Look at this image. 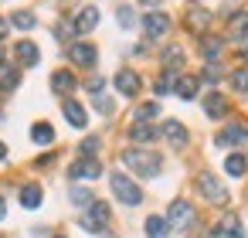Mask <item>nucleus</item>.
Here are the masks:
<instances>
[{
	"label": "nucleus",
	"mask_w": 248,
	"mask_h": 238,
	"mask_svg": "<svg viewBox=\"0 0 248 238\" xmlns=\"http://www.w3.org/2000/svg\"><path fill=\"white\" fill-rule=\"evenodd\" d=\"M123 163L133 170V174H140V177H156L160 174V157L156 153H150V150H123Z\"/></svg>",
	"instance_id": "nucleus-1"
},
{
	"label": "nucleus",
	"mask_w": 248,
	"mask_h": 238,
	"mask_svg": "<svg viewBox=\"0 0 248 238\" xmlns=\"http://www.w3.org/2000/svg\"><path fill=\"white\" fill-rule=\"evenodd\" d=\"M112 194H116L123 204H140V201H143V190H140L126 174H112Z\"/></svg>",
	"instance_id": "nucleus-2"
},
{
	"label": "nucleus",
	"mask_w": 248,
	"mask_h": 238,
	"mask_svg": "<svg viewBox=\"0 0 248 238\" xmlns=\"http://www.w3.org/2000/svg\"><path fill=\"white\" fill-rule=\"evenodd\" d=\"M197 187H201V194H204V201H211V204H224L228 201V190L221 187V180L214 177V174H197Z\"/></svg>",
	"instance_id": "nucleus-3"
},
{
	"label": "nucleus",
	"mask_w": 248,
	"mask_h": 238,
	"mask_svg": "<svg viewBox=\"0 0 248 238\" xmlns=\"http://www.w3.org/2000/svg\"><path fill=\"white\" fill-rule=\"evenodd\" d=\"M167 224L170 228H190L194 224V204L190 201H173L167 207Z\"/></svg>",
	"instance_id": "nucleus-4"
},
{
	"label": "nucleus",
	"mask_w": 248,
	"mask_h": 238,
	"mask_svg": "<svg viewBox=\"0 0 248 238\" xmlns=\"http://www.w3.org/2000/svg\"><path fill=\"white\" fill-rule=\"evenodd\" d=\"M78 224H82L85 231H102V228L109 224V204H106V201H92V204H89V214H85Z\"/></svg>",
	"instance_id": "nucleus-5"
},
{
	"label": "nucleus",
	"mask_w": 248,
	"mask_h": 238,
	"mask_svg": "<svg viewBox=\"0 0 248 238\" xmlns=\"http://www.w3.org/2000/svg\"><path fill=\"white\" fill-rule=\"evenodd\" d=\"M99 174H102V167H99L92 157H82L78 163L68 167V177H72V180H95Z\"/></svg>",
	"instance_id": "nucleus-6"
},
{
	"label": "nucleus",
	"mask_w": 248,
	"mask_h": 238,
	"mask_svg": "<svg viewBox=\"0 0 248 238\" xmlns=\"http://www.w3.org/2000/svg\"><path fill=\"white\" fill-rule=\"evenodd\" d=\"M241 143H248V126L241 123H231L217 133V146H241Z\"/></svg>",
	"instance_id": "nucleus-7"
},
{
	"label": "nucleus",
	"mask_w": 248,
	"mask_h": 238,
	"mask_svg": "<svg viewBox=\"0 0 248 238\" xmlns=\"http://www.w3.org/2000/svg\"><path fill=\"white\" fill-rule=\"evenodd\" d=\"M143 31H146L150 38H163V34L170 31V17H167V14H160V11H153V14H146V17H143Z\"/></svg>",
	"instance_id": "nucleus-8"
},
{
	"label": "nucleus",
	"mask_w": 248,
	"mask_h": 238,
	"mask_svg": "<svg viewBox=\"0 0 248 238\" xmlns=\"http://www.w3.org/2000/svg\"><path fill=\"white\" fill-rule=\"evenodd\" d=\"M214 238H245V228L234 214H224L217 224H214Z\"/></svg>",
	"instance_id": "nucleus-9"
},
{
	"label": "nucleus",
	"mask_w": 248,
	"mask_h": 238,
	"mask_svg": "<svg viewBox=\"0 0 248 238\" xmlns=\"http://www.w3.org/2000/svg\"><path fill=\"white\" fill-rule=\"evenodd\" d=\"M72 28H75L78 34H89V31H95V28H99V11H95V7H82Z\"/></svg>",
	"instance_id": "nucleus-10"
},
{
	"label": "nucleus",
	"mask_w": 248,
	"mask_h": 238,
	"mask_svg": "<svg viewBox=\"0 0 248 238\" xmlns=\"http://www.w3.org/2000/svg\"><path fill=\"white\" fill-rule=\"evenodd\" d=\"M17 82H21V72H17V65L0 58V89H4V92H11V89H17Z\"/></svg>",
	"instance_id": "nucleus-11"
},
{
	"label": "nucleus",
	"mask_w": 248,
	"mask_h": 238,
	"mask_svg": "<svg viewBox=\"0 0 248 238\" xmlns=\"http://www.w3.org/2000/svg\"><path fill=\"white\" fill-rule=\"evenodd\" d=\"M68 58H72L75 65H82V68H92V65H95V48H92V45H72V48H68Z\"/></svg>",
	"instance_id": "nucleus-12"
},
{
	"label": "nucleus",
	"mask_w": 248,
	"mask_h": 238,
	"mask_svg": "<svg viewBox=\"0 0 248 238\" xmlns=\"http://www.w3.org/2000/svg\"><path fill=\"white\" fill-rule=\"evenodd\" d=\"M140 85H143V82H140V75H136V72H129V68H123V72L116 75V89H119L123 95H136V92H140Z\"/></svg>",
	"instance_id": "nucleus-13"
},
{
	"label": "nucleus",
	"mask_w": 248,
	"mask_h": 238,
	"mask_svg": "<svg viewBox=\"0 0 248 238\" xmlns=\"http://www.w3.org/2000/svg\"><path fill=\"white\" fill-rule=\"evenodd\" d=\"M221 51H224V41H221V38H214V34H204V38H201V55H204L211 65L221 58Z\"/></svg>",
	"instance_id": "nucleus-14"
},
{
	"label": "nucleus",
	"mask_w": 248,
	"mask_h": 238,
	"mask_svg": "<svg viewBox=\"0 0 248 238\" xmlns=\"http://www.w3.org/2000/svg\"><path fill=\"white\" fill-rule=\"evenodd\" d=\"M245 34H248V14L238 11V14L228 21V38H231V41H245Z\"/></svg>",
	"instance_id": "nucleus-15"
},
{
	"label": "nucleus",
	"mask_w": 248,
	"mask_h": 238,
	"mask_svg": "<svg viewBox=\"0 0 248 238\" xmlns=\"http://www.w3.org/2000/svg\"><path fill=\"white\" fill-rule=\"evenodd\" d=\"M163 136H167L173 146H187V129H184V123H177V119H167V123H163Z\"/></svg>",
	"instance_id": "nucleus-16"
},
{
	"label": "nucleus",
	"mask_w": 248,
	"mask_h": 238,
	"mask_svg": "<svg viewBox=\"0 0 248 238\" xmlns=\"http://www.w3.org/2000/svg\"><path fill=\"white\" fill-rule=\"evenodd\" d=\"M75 85H78V82H75V75H72V72H55V75H51V89H55L58 95L75 92Z\"/></svg>",
	"instance_id": "nucleus-17"
},
{
	"label": "nucleus",
	"mask_w": 248,
	"mask_h": 238,
	"mask_svg": "<svg viewBox=\"0 0 248 238\" xmlns=\"http://www.w3.org/2000/svg\"><path fill=\"white\" fill-rule=\"evenodd\" d=\"M204 109H207V116H211V119H221V116L228 112V99H224L221 92H211V95L204 99Z\"/></svg>",
	"instance_id": "nucleus-18"
},
{
	"label": "nucleus",
	"mask_w": 248,
	"mask_h": 238,
	"mask_svg": "<svg viewBox=\"0 0 248 238\" xmlns=\"http://www.w3.org/2000/svg\"><path fill=\"white\" fill-rule=\"evenodd\" d=\"M14 55H17V62H21V65H38V58H41L38 45H31V41H21V45L14 48Z\"/></svg>",
	"instance_id": "nucleus-19"
},
{
	"label": "nucleus",
	"mask_w": 248,
	"mask_h": 238,
	"mask_svg": "<svg viewBox=\"0 0 248 238\" xmlns=\"http://www.w3.org/2000/svg\"><path fill=\"white\" fill-rule=\"evenodd\" d=\"M65 119H68L75 129H85V123H89V116H85V109H82L78 102H65Z\"/></svg>",
	"instance_id": "nucleus-20"
},
{
	"label": "nucleus",
	"mask_w": 248,
	"mask_h": 238,
	"mask_svg": "<svg viewBox=\"0 0 248 238\" xmlns=\"http://www.w3.org/2000/svg\"><path fill=\"white\" fill-rule=\"evenodd\" d=\"M7 24H11V28H17V31H31V28L38 24V17H34L31 11H14Z\"/></svg>",
	"instance_id": "nucleus-21"
},
{
	"label": "nucleus",
	"mask_w": 248,
	"mask_h": 238,
	"mask_svg": "<svg viewBox=\"0 0 248 238\" xmlns=\"http://www.w3.org/2000/svg\"><path fill=\"white\" fill-rule=\"evenodd\" d=\"M129 140H133V143H153V140H156V129H153L150 123H136V126L129 129Z\"/></svg>",
	"instance_id": "nucleus-22"
},
{
	"label": "nucleus",
	"mask_w": 248,
	"mask_h": 238,
	"mask_svg": "<svg viewBox=\"0 0 248 238\" xmlns=\"http://www.w3.org/2000/svg\"><path fill=\"white\" fill-rule=\"evenodd\" d=\"M167 231H170L167 218H160V214L146 218V235H150V238H167Z\"/></svg>",
	"instance_id": "nucleus-23"
},
{
	"label": "nucleus",
	"mask_w": 248,
	"mask_h": 238,
	"mask_svg": "<svg viewBox=\"0 0 248 238\" xmlns=\"http://www.w3.org/2000/svg\"><path fill=\"white\" fill-rule=\"evenodd\" d=\"M31 140L41 143V146H48V143L55 140V129H51L48 123H34V126H31Z\"/></svg>",
	"instance_id": "nucleus-24"
},
{
	"label": "nucleus",
	"mask_w": 248,
	"mask_h": 238,
	"mask_svg": "<svg viewBox=\"0 0 248 238\" xmlns=\"http://www.w3.org/2000/svg\"><path fill=\"white\" fill-rule=\"evenodd\" d=\"M187 24H190V31H204V28L211 24V14L201 11V7H194V11L187 14Z\"/></svg>",
	"instance_id": "nucleus-25"
},
{
	"label": "nucleus",
	"mask_w": 248,
	"mask_h": 238,
	"mask_svg": "<svg viewBox=\"0 0 248 238\" xmlns=\"http://www.w3.org/2000/svg\"><path fill=\"white\" fill-rule=\"evenodd\" d=\"M224 170H228V174H231V177H241V174H245V170H248V160H245V157H241V153H231V157H228V160H224Z\"/></svg>",
	"instance_id": "nucleus-26"
},
{
	"label": "nucleus",
	"mask_w": 248,
	"mask_h": 238,
	"mask_svg": "<svg viewBox=\"0 0 248 238\" xmlns=\"http://www.w3.org/2000/svg\"><path fill=\"white\" fill-rule=\"evenodd\" d=\"M21 204H24V207H41V187H34V184L24 187V190H21Z\"/></svg>",
	"instance_id": "nucleus-27"
},
{
	"label": "nucleus",
	"mask_w": 248,
	"mask_h": 238,
	"mask_svg": "<svg viewBox=\"0 0 248 238\" xmlns=\"http://www.w3.org/2000/svg\"><path fill=\"white\" fill-rule=\"evenodd\" d=\"M177 95L180 99H194L197 95V79H180L177 82Z\"/></svg>",
	"instance_id": "nucleus-28"
},
{
	"label": "nucleus",
	"mask_w": 248,
	"mask_h": 238,
	"mask_svg": "<svg viewBox=\"0 0 248 238\" xmlns=\"http://www.w3.org/2000/svg\"><path fill=\"white\" fill-rule=\"evenodd\" d=\"M156 112H160L156 102H143V106L136 109V123H150V119H156Z\"/></svg>",
	"instance_id": "nucleus-29"
},
{
	"label": "nucleus",
	"mask_w": 248,
	"mask_h": 238,
	"mask_svg": "<svg viewBox=\"0 0 248 238\" xmlns=\"http://www.w3.org/2000/svg\"><path fill=\"white\" fill-rule=\"evenodd\" d=\"M68 197H72V204H78V207L95 201V194H92V190H85V187H72V194H68Z\"/></svg>",
	"instance_id": "nucleus-30"
},
{
	"label": "nucleus",
	"mask_w": 248,
	"mask_h": 238,
	"mask_svg": "<svg viewBox=\"0 0 248 238\" xmlns=\"http://www.w3.org/2000/svg\"><path fill=\"white\" fill-rule=\"evenodd\" d=\"M163 65L173 72V68H180L184 65V55H180V48H170V51H163Z\"/></svg>",
	"instance_id": "nucleus-31"
},
{
	"label": "nucleus",
	"mask_w": 248,
	"mask_h": 238,
	"mask_svg": "<svg viewBox=\"0 0 248 238\" xmlns=\"http://www.w3.org/2000/svg\"><path fill=\"white\" fill-rule=\"evenodd\" d=\"M231 85H234L238 92H248V68H238V72H231Z\"/></svg>",
	"instance_id": "nucleus-32"
},
{
	"label": "nucleus",
	"mask_w": 248,
	"mask_h": 238,
	"mask_svg": "<svg viewBox=\"0 0 248 238\" xmlns=\"http://www.w3.org/2000/svg\"><path fill=\"white\" fill-rule=\"evenodd\" d=\"M116 17H119V24H123V28H133V24H136L133 7H119V11H116Z\"/></svg>",
	"instance_id": "nucleus-33"
},
{
	"label": "nucleus",
	"mask_w": 248,
	"mask_h": 238,
	"mask_svg": "<svg viewBox=\"0 0 248 238\" xmlns=\"http://www.w3.org/2000/svg\"><path fill=\"white\" fill-rule=\"evenodd\" d=\"M102 85H106V82H102V79H99V75H95V79H89V82H85V89H89V92H92V95H99V92H102Z\"/></svg>",
	"instance_id": "nucleus-34"
},
{
	"label": "nucleus",
	"mask_w": 248,
	"mask_h": 238,
	"mask_svg": "<svg viewBox=\"0 0 248 238\" xmlns=\"http://www.w3.org/2000/svg\"><path fill=\"white\" fill-rule=\"evenodd\" d=\"M72 31H75L72 24H58V28H55V38H62V41H65V38H72Z\"/></svg>",
	"instance_id": "nucleus-35"
},
{
	"label": "nucleus",
	"mask_w": 248,
	"mask_h": 238,
	"mask_svg": "<svg viewBox=\"0 0 248 238\" xmlns=\"http://www.w3.org/2000/svg\"><path fill=\"white\" fill-rule=\"evenodd\" d=\"M170 89H173V82H170V75H163V79L156 82V92H160V95H167Z\"/></svg>",
	"instance_id": "nucleus-36"
},
{
	"label": "nucleus",
	"mask_w": 248,
	"mask_h": 238,
	"mask_svg": "<svg viewBox=\"0 0 248 238\" xmlns=\"http://www.w3.org/2000/svg\"><path fill=\"white\" fill-rule=\"evenodd\" d=\"M95 150H99V140H92V136L82 140V153H95Z\"/></svg>",
	"instance_id": "nucleus-37"
},
{
	"label": "nucleus",
	"mask_w": 248,
	"mask_h": 238,
	"mask_svg": "<svg viewBox=\"0 0 248 238\" xmlns=\"http://www.w3.org/2000/svg\"><path fill=\"white\" fill-rule=\"evenodd\" d=\"M99 112H112V102H109V99H102V95H99Z\"/></svg>",
	"instance_id": "nucleus-38"
},
{
	"label": "nucleus",
	"mask_w": 248,
	"mask_h": 238,
	"mask_svg": "<svg viewBox=\"0 0 248 238\" xmlns=\"http://www.w3.org/2000/svg\"><path fill=\"white\" fill-rule=\"evenodd\" d=\"M140 4H143V7H160L163 0H140Z\"/></svg>",
	"instance_id": "nucleus-39"
},
{
	"label": "nucleus",
	"mask_w": 248,
	"mask_h": 238,
	"mask_svg": "<svg viewBox=\"0 0 248 238\" xmlns=\"http://www.w3.org/2000/svg\"><path fill=\"white\" fill-rule=\"evenodd\" d=\"M7 218V204H4V197H0V221Z\"/></svg>",
	"instance_id": "nucleus-40"
},
{
	"label": "nucleus",
	"mask_w": 248,
	"mask_h": 238,
	"mask_svg": "<svg viewBox=\"0 0 248 238\" xmlns=\"http://www.w3.org/2000/svg\"><path fill=\"white\" fill-rule=\"evenodd\" d=\"M4 34H7V21H4V17H0V38H4Z\"/></svg>",
	"instance_id": "nucleus-41"
},
{
	"label": "nucleus",
	"mask_w": 248,
	"mask_h": 238,
	"mask_svg": "<svg viewBox=\"0 0 248 238\" xmlns=\"http://www.w3.org/2000/svg\"><path fill=\"white\" fill-rule=\"evenodd\" d=\"M4 157H7V146H4V143H0V160H4Z\"/></svg>",
	"instance_id": "nucleus-42"
},
{
	"label": "nucleus",
	"mask_w": 248,
	"mask_h": 238,
	"mask_svg": "<svg viewBox=\"0 0 248 238\" xmlns=\"http://www.w3.org/2000/svg\"><path fill=\"white\" fill-rule=\"evenodd\" d=\"M245 58H248V41H245Z\"/></svg>",
	"instance_id": "nucleus-43"
}]
</instances>
